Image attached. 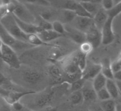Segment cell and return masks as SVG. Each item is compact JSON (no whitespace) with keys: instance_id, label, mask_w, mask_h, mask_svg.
<instances>
[{"instance_id":"cell-1","label":"cell","mask_w":121,"mask_h":111,"mask_svg":"<svg viewBox=\"0 0 121 111\" xmlns=\"http://www.w3.org/2000/svg\"><path fill=\"white\" fill-rule=\"evenodd\" d=\"M7 4L9 13H12L17 18L23 22L35 24V15L26 5L16 0H11Z\"/></svg>"},{"instance_id":"cell-2","label":"cell","mask_w":121,"mask_h":111,"mask_svg":"<svg viewBox=\"0 0 121 111\" xmlns=\"http://www.w3.org/2000/svg\"><path fill=\"white\" fill-rule=\"evenodd\" d=\"M0 22L7 31L16 40L27 43V34L21 30L12 13H8L0 20Z\"/></svg>"},{"instance_id":"cell-3","label":"cell","mask_w":121,"mask_h":111,"mask_svg":"<svg viewBox=\"0 0 121 111\" xmlns=\"http://www.w3.org/2000/svg\"><path fill=\"white\" fill-rule=\"evenodd\" d=\"M0 40L3 44H6L13 48L15 52L17 50H21L22 49H26L33 46L28 43L23 42L16 40L7 31L6 29L3 27L1 22H0Z\"/></svg>"},{"instance_id":"cell-4","label":"cell","mask_w":121,"mask_h":111,"mask_svg":"<svg viewBox=\"0 0 121 111\" xmlns=\"http://www.w3.org/2000/svg\"><path fill=\"white\" fill-rule=\"evenodd\" d=\"M0 58L4 62L13 69H19L21 67L20 60L14 49L3 43L1 48Z\"/></svg>"},{"instance_id":"cell-5","label":"cell","mask_w":121,"mask_h":111,"mask_svg":"<svg viewBox=\"0 0 121 111\" xmlns=\"http://www.w3.org/2000/svg\"><path fill=\"white\" fill-rule=\"evenodd\" d=\"M64 76L70 82L82 78V70L75 63L70 56L64 63Z\"/></svg>"},{"instance_id":"cell-6","label":"cell","mask_w":121,"mask_h":111,"mask_svg":"<svg viewBox=\"0 0 121 111\" xmlns=\"http://www.w3.org/2000/svg\"><path fill=\"white\" fill-rule=\"evenodd\" d=\"M114 18L108 16L107 21L101 29V43L103 44H111L115 39V34L113 30V21Z\"/></svg>"},{"instance_id":"cell-7","label":"cell","mask_w":121,"mask_h":111,"mask_svg":"<svg viewBox=\"0 0 121 111\" xmlns=\"http://www.w3.org/2000/svg\"><path fill=\"white\" fill-rule=\"evenodd\" d=\"M101 65L87 60L85 68L82 71V78L85 80H91L101 72Z\"/></svg>"},{"instance_id":"cell-8","label":"cell","mask_w":121,"mask_h":111,"mask_svg":"<svg viewBox=\"0 0 121 111\" xmlns=\"http://www.w3.org/2000/svg\"><path fill=\"white\" fill-rule=\"evenodd\" d=\"M86 41L92 44L94 48L99 46L101 43V33L99 30L94 24L85 32Z\"/></svg>"},{"instance_id":"cell-9","label":"cell","mask_w":121,"mask_h":111,"mask_svg":"<svg viewBox=\"0 0 121 111\" xmlns=\"http://www.w3.org/2000/svg\"><path fill=\"white\" fill-rule=\"evenodd\" d=\"M53 92L52 91H44L40 93L34 98L33 103L31 104V106L39 109V110L40 109L49 105L53 98Z\"/></svg>"},{"instance_id":"cell-10","label":"cell","mask_w":121,"mask_h":111,"mask_svg":"<svg viewBox=\"0 0 121 111\" xmlns=\"http://www.w3.org/2000/svg\"><path fill=\"white\" fill-rule=\"evenodd\" d=\"M93 24L94 21L92 18L76 16L69 25L85 33Z\"/></svg>"},{"instance_id":"cell-11","label":"cell","mask_w":121,"mask_h":111,"mask_svg":"<svg viewBox=\"0 0 121 111\" xmlns=\"http://www.w3.org/2000/svg\"><path fill=\"white\" fill-rule=\"evenodd\" d=\"M65 33L71 40L77 44H81L86 41L85 33L75 28L69 24L65 25Z\"/></svg>"},{"instance_id":"cell-12","label":"cell","mask_w":121,"mask_h":111,"mask_svg":"<svg viewBox=\"0 0 121 111\" xmlns=\"http://www.w3.org/2000/svg\"><path fill=\"white\" fill-rule=\"evenodd\" d=\"M35 93V91H27V92H21V91H10L8 93L3 92V93L1 94L4 97L5 100L10 104L11 105L16 102L19 101L20 99L22 97H25L28 94H31Z\"/></svg>"},{"instance_id":"cell-13","label":"cell","mask_w":121,"mask_h":111,"mask_svg":"<svg viewBox=\"0 0 121 111\" xmlns=\"http://www.w3.org/2000/svg\"><path fill=\"white\" fill-rule=\"evenodd\" d=\"M36 34L43 42L46 44L50 41L58 39L62 36L56 32L52 29H48V30L41 29L37 32Z\"/></svg>"},{"instance_id":"cell-14","label":"cell","mask_w":121,"mask_h":111,"mask_svg":"<svg viewBox=\"0 0 121 111\" xmlns=\"http://www.w3.org/2000/svg\"><path fill=\"white\" fill-rule=\"evenodd\" d=\"M22 78L25 82L31 85L37 84L41 79V75L33 70H26L22 73Z\"/></svg>"},{"instance_id":"cell-15","label":"cell","mask_w":121,"mask_h":111,"mask_svg":"<svg viewBox=\"0 0 121 111\" xmlns=\"http://www.w3.org/2000/svg\"><path fill=\"white\" fill-rule=\"evenodd\" d=\"M13 16H14V19L16 20V22H17V23L20 28H21V30L24 33L26 34H36L38 31L41 30V28H40L35 24L23 22V21L17 18L16 17L14 16V15H13Z\"/></svg>"},{"instance_id":"cell-16","label":"cell","mask_w":121,"mask_h":111,"mask_svg":"<svg viewBox=\"0 0 121 111\" xmlns=\"http://www.w3.org/2000/svg\"><path fill=\"white\" fill-rule=\"evenodd\" d=\"M108 18V16L107 13V11L103 9V8H101L100 9L94 14L92 19L94 21V25L99 30H101L104 24L107 21Z\"/></svg>"},{"instance_id":"cell-17","label":"cell","mask_w":121,"mask_h":111,"mask_svg":"<svg viewBox=\"0 0 121 111\" xmlns=\"http://www.w3.org/2000/svg\"><path fill=\"white\" fill-rule=\"evenodd\" d=\"M48 73L55 84H59L65 80L62 71L56 65H51L48 69Z\"/></svg>"},{"instance_id":"cell-18","label":"cell","mask_w":121,"mask_h":111,"mask_svg":"<svg viewBox=\"0 0 121 111\" xmlns=\"http://www.w3.org/2000/svg\"><path fill=\"white\" fill-rule=\"evenodd\" d=\"M81 91L84 101L92 102L95 101L97 99L96 91L94 90L92 85L91 87L90 85H86V84H85Z\"/></svg>"},{"instance_id":"cell-19","label":"cell","mask_w":121,"mask_h":111,"mask_svg":"<svg viewBox=\"0 0 121 111\" xmlns=\"http://www.w3.org/2000/svg\"><path fill=\"white\" fill-rule=\"evenodd\" d=\"M74 12L70 10H59L58 21L63 23H70L76 16Z\"/></svg>"},{"instance_id":"cell-20","label":"cell","mask_w":121,"mask_h":111,"mask_svg":"<svg viewBox=\"0 0 121 111\" xmlns=\"http://www.w3.org/2000/svg\"><path fill=\"white\" fill-rule=\"evenodd\" d=\"M106 88L108 91L111 98L113 99H116L121 94V92L119 91L115 81L113 79H107L106 84Z\"/></svg>"},{"instance_id":"cell-21","label":"cell","mask_w":121,"mask_h":111,"mask_svg":"<svg viewBox=\"0 0 121 111\" xmlns=\"http://www.w3.org/2000/svg\"><path fill=\"white\" fill-rule=\"evenodd\" d=\"M107 78L101 73H98L97 76L92 79V87L96 92L100 90L102 88L106 87Z\"/></svg>"},{"instance_id":"cell-22","label":"cell","mask_w":121,"mask_h":111,"mask_svg":"<svg viewBox=\"0 0 121 111\" xmlns=\"http://www.w3.org/2000/svg\"><path fill=\"white\" fill-rule=\"evenodd\" d=\"M84 9L88 12L93 18L94 14H95L101 7V4L99 3H91V2H79Z\"/></svg>"},{"instance_id":"cell-23","label":"cell","mask_w":121,"mask_h":111,"mask_svg":"<svg viewBox=\"0 0 121 111\" xmlns=\"http://www.w3.org/2000/svg\"><path fill=\"white\" fill-rule=\"evenodd\" d=\"M86 56H87L86 55L82 53L80 51L75 52L71 56L73 61L79 67V69L82 70V71L83 70L86 64V62H87Z\"/></svg>"},{"instance_id":"cell-24","label":"cell","mask_w":121,"mask_h":111,"mask_svg":"<svg viewBox=\"0 0 121 111\" xmlns=\"http://www.w3.org/2000/svg\"><path fill=\"white\" fill-rule=\"evenodd\" d=\"M101 73L108 79H113V71L110 67V61L109 59H105L103 62L101 64Z\"/></svg>"},{"instance_id":"cell-25","label":"cell","mask_w":121,"mask_h":111,"mask_svg":"<svg viewBox=\"0 0 121 111\" xmlns=\"http://www.w3.org/2000/svg\"><path fill=\"white\" fill-rule=\"evenodd\" d=\"M27 43L33 46H39L47 44L44 43L36 34H27Z\"/></svg>"},{"instance_id":"cell-26","label":"cell","mask_w":121,"mask_h":111,"mask_svg":"<svg viewBox=\"0 0 121 111\" xmlns=\"http://www.w3.org/2000/svg\"><path fill=\"white\" fill-rule=\"evenodd\" d=\"M70 100L73 105H77L82 103L84 101L82 91L79 90L71 92L70 96Z\"/></svg>"},{"instance_id":"cell-27","label":"cell","mask_w":121,"mask_h":111,"mask_svg":"<svg viewBox=\"0 0 121 111\" xmlns=\"http://www.w3.org/2000/svg\"><path fill=\"white\" fill-rule=\"evenodd\" d=\"M115 105L116 102L113 98L101 101L99 103V106L104 111H115Z\"/></svg>"},{"instance_id":"cell-28","label":"cell","mask_w":121,"mask_h":111,"mask_svg":"<svg viewBox=\"0 0 121 111\" xmlns=\"http://www.w3.org/2000/svg\"><path fill=\"white\" fill-rule=\"evenodd\" d=\"M22 4L26 5H42V6H50L48 0H16Z\"/></svg>"},{"instance_id":"cell-29","label":"cell","mask_w":121,"mask_h":111,"mask_svg":"<svg viewBox=\"0 0 121 111\" xmlns=\"http://www.w3.org/2000/svg\"><path fill=\"white\" fill-rule=\"evenodd\" d=\"M52 29L57 33L59 34L60 35L64 34L65 33V25L62 22L58 20L53 21L51 22Z\"/></svg>"},{"instance_id":"cell-30","label":"cell","mask_w":121,"mask_h":111,"mask_svg":"<svg viewBox=\"0 0 121 111\" xmlns=\"http://www.w3.org/2000/svg\"><path fill=\"white\" fill-rule=\"evenodd\" d=\"M86 80L83 79V78H80L77 80H74L71 83V87H70V90L71 92L81 90L83 87L85 82Z\"/></svg>"},{"instance_id":"cell-31","label":"cell","mask_w":121,"mask_h":111,"mask_svg":"<svg viewBox=\"0 0 121 111\" xmlns=\"http://www.w3.org/2000/svg\"><path fill=\"white\" fill-rule=\"evenodd\" d=\"M96 94H97V98L99 100H100V102L101 101L106 100L112 98L110 96L109 93H108V91L106 88V87L102 88L100 90L96 92Z\"/></svg>"},{"instance_id":"cell-32","label":"cell","mask_w":121,"mask_h":111,"mask_svg":"<svg viewBox=\"0 0 121 111\" xmlns=\"http://www.w3.org/2000/svg\"><path fill=\"white\" fill-rule=\"evenodd\" d=\"M93 49H94V48L92 46V44L89 43L88 41H85L80 44V50L79 51H80L82 53L88 55L89 53H90L92 52Z\"/></svg>"},{"instance_id":"cell-33","label":"cell","mask_w":121,"mask_h":111,"mask_svg":"<svg viewBox=\"0 0 121 111\" xmlns=\"http://www.w3.org/2000/svg\"><path fill=\"white\" fill-rule=\"evenodd\" d=\"M121 12V4L119 3V4H116L114 5L111 9L108 10L107 11V13L108 14V16L113 17L114 18H115L116 16L119 15Z\"/></svg>"},{"instance_id":"cell-34","label":"cell","mask_w":121,"mask_h":111,"mask_svg":"<svg viewBox=\"0 0 121 111\" xmlns=\"http://www.w3.org/2000/svg\"><path fill=\"white\" fill-rule=\"evenodd\" d=\"M12 109V105L9 103L0 94V111H11Z\"/></svg>"},{"instance_id":"cell-35","label":"cell","mask_w":121,"mask_h":111,"mask_svg":"<svg viewBox=\"0 0 121 111\" xmlns=\"http://www.w3.org/2000/svg\"><path fill=\"white\" fill-rule=\"evenodd\" d=\"M110 67L113 73L116 71L121 70V58H118L114 60L113 62H110Z\"/></svg>"},{"instance_id":"cell-36","label":"cell","mask_w":121,"mask_h":111,"mask_svg":"<svg viewBox=\"0 0 121 111\" xmlns=\"http://www.w3.org/2000/svg\"><path fill=\"white\" fill-rule=\"evenodd\" d=\"M100 4L101 7L106 11L111 9L115 5L113 0H101Z\"/></svg>"},{"instance_id":"cell-37","label":"cell","mask_w":121,"mask_h":111,"mask_svg":"<svg viewBox=\"0 0 121 111\" xmlns=\"http://www.w3.org/2000/svg\"><path fill=\"white\" fill-rule=\"evenodd\" d=\"M9 13L8 10L7 4V3H2L0 4V20L4 18L5 15Z\"/></svg>"},{"instance_id":"cell-38","label":"cell","mask_w":121,"mask_h":111,"mask_svg":"<svg viewBox=\"0 0 121 111\" xmlns=\"http://www.w3.org/2000/svg\"><path fill=\"white\" fill-rule=\"evenodd\" d=\"M60 55H61L60 50L58 48H55L52 49L51 51V53L50 54V58L53 60H55V59H58L60 57Z\"/></svg>"},{"instance_id":"cell-39","label":"cell","mask_w":121,"mask_h":111,"mask_svg":"<svg viewBox=\"0 0 121 111\" xmlns=\"http://www.w3.org/2000/svg\"><path fill=\"white\" fill-rule=\"evenodd\" d=\"M12 107L17 111H22L24 109V106L19 101L16 102L12 105Z\"/></svg>"},{"instance_id":"cell-40","label":"cell","mask_w":121,"mask_h":111,"mask_svg":"<svg viewBox=\"0 0 121 111\" xmlns=\"http://www.w3.org/2000/svg\"><path fill=\"white\" fill-rule=\"evenodd\" d=\"M38 111H58V109L55 107H53V106L48 105L45 107L38 110Z\"/></svg>"},{"instance_id":"cell-41","label":"cell","mask_w":121,"mask_h":111,"mask_svg":"<svg viewBox=\"0 0 121 111\" xmlns=\"http://www.w3.org/2000/svg\"><path fill=\"white\" fill-rule=\"evenodd\" d=\"M113 79L115 80H121V70L113 73Z\"/></svg>"},{"instance_id":"cell-42","label":"cell","mask_w":121,"mask_h":111,"mask_svg":"<svg viewBox=\"0 0 121 111\" xmlns=\"http://www.w3.org/2000/svg\"><path fill=\"white\" fill-rule=\"evenodd\" d=\"M90 111H104L99 105H92L90 107Z\"/></svg>"},{"instance_id":"cell-43","label":"cell","mask_w":121,"mask_h":111,"mask_svg":"<svg viewBox=\"0 0 121 111\" xmlns=\"http://www.w3.org/2000/svg\"><path fill=\"white\" fill-rule=\"evenodd\" d=\"M77 2H91V3H99L100 4L101 0H75Z\"/></svg>"},{"instance_id":"cell-44","label":"cell","mask_w":121,"mask_h":111,"mask_svg":"<svg viewBox=\"0 0 121 111\" xmlns=\"http://www.w3.org/2000/svg\"><path fill=\"white\" fill-rule=\"evenodd\" d=\"M115 111H121V103H116L115 105Z\"/></svg>"},{"instance_id":"cell-45","label":"cell","mask_w":121,"mask_h":111,"mask_svg":"<svg viewBox=\"0 0 121 111\" xmlns=\"http://www.w3.org/2000/svg\"><path fill=\"white\" fill-rule=\"evenodd\" d=\"M113 2L115 3V5H116L119 3H121V0H113Z\"/></svg>"},{"instance_id":"cell-46","label":"cell","mask_w":121,"mask_h":111,"mask_svg":"<svg viewBox=\"0 0 121 111\" xmlns=\"http://www.w3.org/2000/svg\"><path fill=\"white\" fill-rule=\"evenodd\" d=\"M2 44H3V43H2V41L0 40V55H1V48Z\"/></svg>"},{"instance_id":"cell-47","label":"cell","mask_w":121,"mask_h":111,"mask_svg":"<svg viewBox=\"0 0 121 111\" xmlns=\"http://www.w3.org/2000/svg\"><path fill=\"white\" fill-rule=\"evenodd\" d=\"M3 3H7L8 2H9L10 1H11V0H3Z\"/></svg>"},{"instance_id":"cell-48","label":"cell","mask_w":121,"mask_h":111,"mask_svg":"<svg viewBox=\"0 0 121 111\" xmlns=\"http://www.w3.org/2000/svg\"><path fill=\"white\" fill-rule=\"evenodd\" d=\"M16 111V110H14V109H12V111Z\"/></svg>"}]
</instances>
